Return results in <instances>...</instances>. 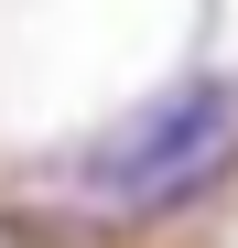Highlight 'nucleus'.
<instances>
[{
  "mask_svg": "<svg viewBox=\"0 0 238 248\" xmlns=\"http://www.w3.org/2000/svg\"><path fill=\"white\" fill-rule=\"evenodd\" d=\"M227 151H238V76L206 65V76H184V87L141 97L119 130L76 140V151H65V184L87 194V205L163 216V205H195V194L227 173Z\"/></svg>",
  "mask_w": 238,
  "mask_h": 248,
  "instance_id": "1",
  "label": "nucleus"
},
{
  "mask_svg": "<svg viewBox=\"0 0 238 248\" xmlns=\"http://www.w3.org/2000/svg\"><path fill=\"white\" fill-rule=\"evenodd\" d=\"M0 248H11V227H0Z\"/></svg>",
  "mask_w": 238,
  "mask_h": 248,
  "instance_id": "2",
  "label": "nucleus"
}]
</instances>
